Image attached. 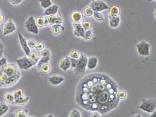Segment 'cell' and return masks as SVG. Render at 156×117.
<instances>
[{"label": "cell", "mask_w": 156, "mask_h": 117, "mask_svg": "<svg viewBox=\"0 0 156 117\" xmlns=\"http://www.w3.org/2000/svg\"><path fill=\"white\" fill-rule=\"evenodd\" d=\"M109 25L110 27L113 28L118 27L120 23V17H112L109 16Z\"/></svg>", "instance_id": "19"}, {"label": "cell", "mask_w": 156, "mask_h": 117, "mask_svg": "<svg viewBox=\"0 0 156 117\" xmlns=\"http://www.w3.org/2000/svg\"></svg>", "instance_id": "56"}, {"label": "cell", "mask_w": 156, "mask_h": 117, "mask_svg": "<svg viewBox=\"0 0 156 117\" xmlns=\"http://www.w3.org/2000/svg\"><path fill=\"white\" fill-rule=\"evenodd\" d=\"M4 19V17L3 15H0V22H2Z\"/></svg>", "instance_id": "48"}, {"label": "cell", "mask_w": 156, "mask_h": 117, "mask_svg": "<svg viewBox=\"0 0 156 117\" xmlns=\"http://www.w3.org/2000/svg\"><path fill=\"white\" fill-rule=\"evenodd\" d=\"M93 16H94V18L97 21H98V22H102L104 21V16H103V15L102 14V13H100V12H94V14H93Z\"/></svg>", "instance_id": "30"}, {"label": "cell", "mask_w": 156, "mask_h": 117, "mask_svg": "<svg viewBox=\"0 0 156 117\" xmlns=\"http://www.w3.org/2000/svg\"><path fill=\"white\" fill-rule=\"evenodd\" d=\"M13 94H14L15 99H16L19 97H22L24 96V91L22 89L19 88L16 90V91H15Z\"/></svg>", "instance_id": "34"}, {"label": "cell", "mask_w": 156, "mask_h": 117, "mask_svg": "<svg viewBox=\"0 0 156 117\" xmlns=\"http://www.w3.org/2000/svg\"><path fill=\"white\" fill-rule=\"evenodd\" d=\"M28 110L27 109H20L16 112V117H28Z\"/></svg>", "instance_id": "26"}, {"label": "cell", "mask_w": 156, "mask_h": 117, "mask_svg": "<svg viewBox=\"0 0 156 117\" xmlns=\"http://www.w3.org/2000/svg\"><path fill=\"white\" fill-rule=\"evenodd\" d=\"M1 22H0V27H1Z\"/></svg>", "instance_id": "54"}, {"label": "cell", "mask_w": 156, "mask_h": 117, "mask_svg": "<svg viewBox=\"0 0 156 117\" xmlns=\"http://www.w3.org/2000/svg\"><path fill=\"white\" fill-rule=\"evenodd\" d=\"M8 117H16V115H15V114L11 113V114L8 115Z\"/></svg>", "instance_id": "49"}, {"label": "cell", "mask_w": 156, "mask_h": 117, "mask_svg": "<svg viewBox=\"0 0 156 117\" xmlns=\"http://www.w3.org/2000/svg\"><path fill=\"white\" fill-rule=\"evenodd\" d=\"M49 25L53 26L55 24H61L63 22V18L61 15H54L47 17Z\"/></svg>", "instance_id": "14"}, {"label": "cell", "mask_w": 156, "mask_h": 117, "mask_svg": "<svg viewBox=\"0 0 156 117\" xmlns=\"http://www.w3.org/2000/svg\"><path fill=\"white\" fill-rule=\"evenodd\" d=\"M7 64V59L5 57H2L1 59H0V70L6 66Z\"/></svg>", "instance_id": "38"}, {"label": "cell", "mask_w": 156, "mask_h": 117, "mask_svg": "<svg viewBox=\"0 0 156 117\" xmlns=\"http://www.w3.org/2000/svg\"><path fill=\"white\" fill-rule=\"evenodd\" d=\"M29 58L30 59V60L34 64L36 65L38 62L40 58L38 56V55L36 54V52H32L30 54V55L29 56Z\"/></svg>", "instance_id": "25"}, {"label": "cell", "mask_w": 156, "mask_h": 117, "mask_svg": "<svg viewBox=\"0 0 156 117\" xmlns=\"http://www.w3.org/2000/svg\"><path fill=\"white\" fill-rule=\"evenodd\" d=\"M39 1L41 7L44 9H46L53 5L51 0H39Z\"/></svg>", "instance_id": "29"}, {"label": "cell", "mask_w": 156, "mask_h": 117, "mask_svg": "<svg viewBox=\"0 0 156 117\" xmlns=\"http://www.w3.org/2000/svg\"><path fill=\"white\" fill-rule=\"evenodd\" d=\"M18 67L20 69L28 70L35 65L32 63L30 59L27 57L24 56L20 59H17L15 60Z\"/></svg>", "instance_id": "8"}, {"label": "cell", "mask_w": 156, "mask_h": 117, "mask_svg": "<svg viewBox=\"0 0 156 117\" xmlns=\"http://www.w3.org/2000/svg\"><path fill=\"white\" fill-rule=\"evenodd\" d=\"M90 7L95 12H100L109 9V6L102 0H93L90 4Z\"/></svg>", "instance_id": "6"}, {"label": "cell", "mask_w": 156, "mask_h": 117, "mask_svg": "<svg viewBox=\"0 0 156 117\" xmlns=\"http://www.w3.org/2000/svg\"><path fill=\"white\" fill-rule=\"evenodd\" d=\"M40 70L42 72V73L44 74H47L51 72V67L49 64H46L42 65L41 68H40Z\"/></svg>", "instance_id": "28"}, {"label": "cell", "mask_w": 156, "mask_h": 117, "mask_svg": "<svg viewBox=\"0 0 156 117\" xmlns=\"http://www.w3.org/2000/svg\"><path fill=\"white\" fill-rule=\"evenodd\" d=\"M87 60L88 58L86 55L81 54L80 58L78 59L76 67L74 69V72L76 75H84L87 67Z\"/></svg>", "instance_id": "2"}, {"label": "cell", "mask_w": 156, "mask_h": 117, "mask_svg": "<svg viewBox=\"0 0 156 117\" xmlns=\"http://www.w3.org/2000/svg\"><path fill=\"white\" fill-rule=\"evenodd\" d=\"M71 18L73 24H80L83 19L82 13L78 11H73L71 14Z\"/></svg>", "instance_id": "17"}, {"label": "cell", "mask_w": 156, "mask_h": 117, "mask_svg": "<svg viewBox=\"0 0 156 117\" xmlns=\"http://www.w3.org/2000/svg\"><path fill=\"white\" fill-rule=\"evenodd\" d=\"M4 97L6 102L8 104H12L14 102H15L14 94L11 92H6L4 95Z\"/></svg>", "instance_id": "22"}, {"label": "cell", "mask_w": 156, "mask_h": 117, "mask_svg": "<svg viewBox=\"0 0 156 117\" xmlns=\"http://www.w3.org/2000/svg\"><path fill=\"white\" fill-rule=\"evenodd\" d=\"M27 42L28 45V46H29V48H35L36 45V41L35 40L31 38V39L29 40Z\"/></svg>", "instance_id": "41"}, {"label": "cell", "mask_w": 156, "mask_h": 117, "mask_svg": "<svg viewBox=\"0 0 156 117\" xmlns=\"http://www.w3.org/2000/svg\"><path fill=\"white\" fill-rule=\"evenodd\" d=\"M35 48L37 51H42L44 48V44L42 42H39L38 44H36Z\"/></svg>", "instance_id": "42"}, {"label": "cell", "mask_w": 156, "mask_h": 117, "mask_svg": "<svg viewBox=\"0 0 156 117\" xmlns=\"http://www.w3.org/2000/svg\"><path fill=\"white\" fill-rule=\"evenodd\" d=\"M43 117H55L53 116L52 114H50V115H45V116H44Z\"/></svg>", "instance_id": "51"}, {"label": "cell", "mask_w": 156, "mask_h": 117, "mask_svg": "<svg viewBox=\"0 0 156 117\" xmlns=\"http://www.w3.org/2000/svg\"><path fill=\"white\" fill-rule=\"evenodd\" d=\"M121 10L118 6L113 5L109 8V16L112 17L119 16Z\"/></svg>", "instance_id": "20"}, {"label": "cell", "mask_w": 156, "mask_h": 117, "mask_svg": "<svg viewBox=\"0 0 156 117\" xmlns=\"http://www.w3.org/2000/svg\"><path fill=\"white\" fill-rule=\"evenodd\" d=\"M49 81L53 85H59L65 81V78L61 75H54L49 78Z\"/></svg>", "instance_id": "15"}, {"label": "cell", "mask_w": 156, "mask_h": 117, "mask_svg": "<svg viewBox=\"0 0 156 117\" xmlns=\"http://www.w3.org/2000/svg\"><path fill=\"white\" fill-rule=\"evenodd\" d=\"M53 34L55 35H58L60 33V29L63 28L64 30V28L60 24H55L52 26Z\"/></svg>", "instance_id": "24"}, {"label": "cell", "mask_w": 156, "mask_h": 117, "mask_svg": "<svg viewBox=\"0 0 156 117\" xmlns=\"http://www.w3.org/2000/svg\"><path fill=\"white\" fill-rule=\"evenodd\" d=\"M58 9H59V6L57 5L54 4L46 9L44 12L43 15L46 16L56 15L58 12Z\"/></svg>", "instance_id": "16"}, {"label": "cell", "mask_w": 156, "mask_h": 117, "mask_svg": "<svg viewBox=\"0 0 156 117\" xmlns=\"http://www.w3.org/2000/svg\"><path fill=\"white\" fill-rule=\"evenodd\" d=\"M82 26L86 31V30L91 29L92 27V22L89 21H84L82 22Z\"/></svg>", "instance_id": "35"}, {"label": "cell", "mask_w": 156, "mask_h": 117, "mask_svg": "<svg viewBox=\"0 0 156 117\" xmlns=\"http://www.w3.org/2000/svg\"><path fill=\"white\" fill-rule=\"evenodd\" d=\"M73 26L74 28V35L75 36L82 37L84 38L86 30L82 27L81 24H73Z\"/></svg>", "instance_id": "12"}, {"label": "cell", "mask_w": 156, "mask_h": 117, "mask_svg": "<svg viewBox=\"0 0 156 117\" xmlns=\"http://www.w3.org/2000/svg\"><path fill=\"white\" fill-rule=\"evenodd\" d=\"M30 97H24V96L22 97H19L18 99H15V104L19 106H24L29 101Z\"/></svg>", "instance_id": "21"}, {"label": "cell", "mask_w": 156, "mask_h": 117, "mask_svg": "<svg viewBox=\"0 0 156 117\" xmlns=\"http://www.w3.org/2000/svg\"><path fill=\"white\" fill-rule=\"evenodd\" d=\"M0 73L6 75L8 78L20 74L17 66L14 64H7L0 70Z\"/></svg>", "instance_id": "4"}, {"label": "cell", "mask_w": 156, "mask_h": 117, "mask_svg": "<svg viewBox=\"0 0 156 117\" xmlns=\"http://www.w3.org/2000/svg\"><path fill=\"white\" fill-rule=\"evenodd\" d=\"M4 52V45L3 42L0 40V59L2 58L3 56Z\"/></svg>", "instance_id": "43"}, {"label": "cell", "mask_w": 156, "mask_h": 117, "mask_svg": "<svg viewBox=\"0 0 156 117\" xmlns=\"http://www.w3.org/2000/svg\"><path fill=\"white\" fill-rule=\"evenodd\" d=\"M118 92V84L109 75L92 73L84 77L78 83L75 100L84 109L105 115L119 104Z\"/></svg>", "instance_id": "1"}, {"label": "cell", "mask_w": 156, "mask_h": 117, "mask_svg": "<svg viewBox=\"0 0 156 117\" xmlns=\"http://www.w3.org/2000/svg\"><path fill=\"white\" fill-rule=\"evenodd\" d=\"M92 32L91 30H86V31H85V37H84V39L85 40H91V38H92Z\"/></svg>", "instance_id": "39"}, {"label": "cell", "mask_w": 156, "mask_h": 117, "mask_svg": "<svg viewBox=\"0 0 156 117\" xmlns=\"http://www.w3.org/2000/svg\"><path fill=\"white\" fill-rule=\"evenodd\" d=\"M18 35L19 40V42H20V44L21 45L22 48L23 49V51L25 52V55L29 56L30 54L31 53V51H30V48L28 45V42H27L25 38L23 37V35L19 32H18Z\"/></svg>", "instance_id": "11"}, {"label": "cell", "mask_w": 156, "mask_h": 117, "mask_svg": "<svg viewBox=\"0 0 156 117\" xmlns=\"http://www.w3.org/2000/svg\"><path fill=\"white\" fill-rule=\"evenodd\" d=\"M22 0H9V2L12 4H18L22 2Z\"/></svg>", "instance_id": "46"}, {"label": "cell", "mask_w": 156, "mask_h": 117, "mask_svg": "<svg viewBox=\"0 0 156 117\" xmlns=\"http://www.w3.org/2000/svg\"><path fill=\"white\" fill-rule=\"evenodd\" d=\"M84 13L86 16L91 17L93 15L94 12L90 6H88L85 8L84 10Z\"/></svg>", "instance_id": "37"}, {"label": "cell", "mask_w": 156, "mask_h": 117, "mask_svg": "<svg viewBox=\"0 0 156 117\" xmlns=\"http://www.w3.org/2000/svg\"><path fill=\"white\" fill-rule=\"evenodd\" d=\"M98 64V59L96 57H91L88 59L87 68L90 70L94 69Z\"/></svg>", "instance_id": "18"}, {"label": "cell", "mask_w": 156, "mask_h": 117, "mask_svg": "<svg viewBox=\"0 0 156 117\" xmlns=\"http://www.w3.org/2000/svg\"><path fill=\"white\" fill-rule=\"evenodd\" d=\"M25 27L29 32L33 33L35 35L38 34V27L36 25V20L32 16L29 17V18L25 21Z\"/></svg>", "instance_id": "5"}, {"label": "cell", "mask_w": 156, "mask_h": 117, "mask_svg": "<svg viewBox=\"0 0 156 117\" xmlns=\"http://www.w3.org/2000/svg\"><path fill=\"white\" fill-rule=\"evenodd\" d=\"M36 25L40 28H42L44 27L45 24V18L43 17H38L36 20Z\"/></svg>", "instance_id": "31"}, {"label": "cell", "mask_w": 156, "mask_h": 117, "mask_svg": "<svg viewBox=\"0 0 156 117\" xmlns=\"http://www.w3.org/2000/svg\"><path fill=\"white\" fill-rule=\"evenodd\" d=\"M41 55L42 57L51 56V53L50 50L49 49H44L41 52Z\"/></svg>", "instance_id": "40"}, {"label": "cell", "mask_w": 156, "mask_h": 117, "mask_svg": "<svg viewBox=\"0 0 156 117\" xmlns=\"http://www.w3.org/2000/svg\"><path fill=\"white\" fill-rule=\"evenodd\" d=\"M91 117H100V114L98 112H93L91 114Z\"/></svg>", "instance_id": "45"}, {"label": "cell", "mask_w": 156, "mask_h": 117, "mask_svg": "<svg viewBox=\"0 0 156 117\" xmlns=\"http://www.w3.org/2000/svg\"><path fill=\"white\" fill-rule=\"evenodd\" d=\"M138 108L144 112L152 113L156 109V99H143L142 104Z\"/></svg>", "instance_id": "3"}, {"label": "cell", "mask_w": 156, "mask_h": 117, "mask_svg": "<svg viewBox=\"0 0 156 117\" xmlns=\"http://www.w3.org/2000/svg\"><path fill=\"white\" fill-rule=\"evenodd\" d=\"M154 16L156 17V9L155 10V12H154Z\"/></svg>", "instance_id": "53"}, {"label": "cell", "mask_w": 156, "mask_h": 117, "mask_svg": "<svg viewBox=\"0 0 156 117\" xmlns=\"http://www.w3.org/2000/svg\"><path fill=\"white\" fill-rule=\"evenodd\" d=\"M150 117H156V109L154 110V112H153Z\"/></svg>", "instance_id": "47"}, {"label": "cell", "mask_w": 156, "mask_h": 117, "mask_svg": "<svg viewBox=\"0 0 156 117\" xmlns=\"http://www.w3.org/2000/svg\"><path fill=\"white\" fill-rule=\"evenodd\" d=\"M132 117H142V115H140V114H137V115H136L133 116Z\"/></svg>", "instance_id": "50"}, {"label": "cell", "mask_w": 156, "mask_h": 117, "mask_svg": "<svg viewBox=\"0 0 156 117\" xmlns=\"http://www.w3.org/2000/svg\"><path fill=\"white\" fill-rule=\"evenodd\" d=\"M70 62H71V68L73 69H75L76 67L78 59H71L70 57Z\"/></svg>", "instance_id": "44"}, {"label": "cell", "mask_w": 156, "mask_h": 117, "mask_svg": "<svg viewBox=\"0 0 156 117\" xmlns=\"http://www.w3.org/2000/svg\"><path fill=\"white\" fill-rule=\"evenodd\" d=\"M69 117H82V115L79 110L76 109H73L70 112Z\"/></svg>", "instance_id": "36"}, {"label": "cell", "mask_w": 156, "mask_h": 117, "mask_svg": "<svg viewBox=\"0 0 156 117\" xmlns=\"http://www.w3.org/2000/svg\"><path fill=\"white\" fill-rule=\"evenodd\" d=\"M1 11H0V14H1Z\"/></svg>", "instance_id": "55"}, {"label": "cell", "mask_w": 156, "mask_h": 117, "mask_svg": "<svg viewBox=\"0 0 156 117\" xmlns=\"http://www.w3.org/2000/svg\"><path fill=\"white\" fill-rule=\"evenodd\" d=\"M16 30V27L12 19H9L6 22L3 28V35H7Z\"/></svg>", "instance_id": "10"}, {"label": "cell", "mask_w": 156, "mask_h": 117, "mask_svg": "<svg viewBox=\"0 0 156 117\" xmlns=\"http://www.w3.org/2000/svg\"><path fill=\"white\" fill-rule=\"evenodd\" d=\"M80 55L81 53H80V52L78 51L77 50H73L71 52V53H70L69 57L75 59H78L80 58Z\"/></svg>", "instance_id": "32"}, {"label": "cell", "mask_w": 156, "mask_h": 117, "mask_svg": "<svg viewBox=\"0 0 156 117\" xmlns=\"http://www.w3.org/2000/svg\"><path fill=\"white\" fill-rule=\"evenodd\" d=\"M21 74H19L13 77H9L4 82H0V88H9L13 86L16 84L18 80L20 79Z\"/></svg>", "instance_id": "9"}, {"label": "cell", "mask_w": 156, "mask_h": 117, "mask_svg": "<svg viewBox=\"0 0 156 117\" xmlns=\"http://www.w3.org/2000/svg\"><path fill=\"white\" fill-rule=\"evenodd\" d=\"M59 67L65 72L67 71L68 70L71 68V62L69 57L65 56L60 61Z\"/></svg>", "instance_id": "13"}, {"label": "cell", "mask_w": 156, "mask_h": 117, "mask_svg": "<svg viewBox=\"0 0 156 117\" xmlns=\"http://www.w3.org/2000/svg\"><path fill=\"white\" fill-rule=\"evenodd\" d=\"M136 48L139 55L142 56H148L150 55V48L151 45L145 41L136 44Z\"/></svg>", "instance_id": "7"}, {"label": "cell", "mask_w": 156, "mask_h": 117, "mask_svg": "<svg viewBox=\"0 0 156 117\" xmlns=\"http://www.w3.org/2000/svg\"><path fill=\"white\" fill-rule=\"evenodd\" d=\"M156 1V0H148V2H151V1Z\"/></svg>", "instance_id": "52"}, {"label": "cell", "mask_w": 156, "mask_h": 117, "mask_svg": "<svg viewBox=\"0 0 156 117\" xmlns=\"http://www.w3.org/2000/svg\"><path fill=\"white\" fill-rule=\"evenodd\" d=\"M9 110V107L4 102H0V117L4 115Z\"/></svg>", "instance_id": "23"}, {"label": "cell", "mask_w": 156, "mask_h": 117, "mask_svg": "<svg viewBox=\"0 0 156 117\" xmlns=\"http://www.w3.org/2000/svg\"><path fill=\"white\" fill-rule=\"evenodd\" d=\"M127 92L124 91V90L118 91L117 93V97L119 100L125 99L127 97Z\"/></svg>", "instance_id": "33"}, {"label": "cell", "mask_w": 156, "mask_h": 117, "mask_svg": "<svg viewBox=\"0 0 156 117\" xmlns=\"http://www.w3.org/2000/svg\"><path fill=\"white\" fill-rule=\"evenodd\" d=\"M51 60V56L49 57H42L39 59L38 62V67L41 68V67L44 64H47Z\"/></svg>", "instance_id": "27"}]
</instances>
